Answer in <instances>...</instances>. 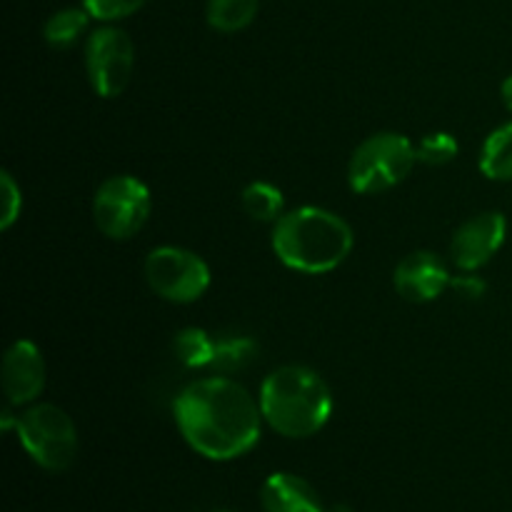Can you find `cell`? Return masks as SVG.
<instances>
[{
  "label": "cell",
  "mask_w": 512,
  "mask_h": 512,
  "mask_svg": "<svg viewBox=\"0 0 512 512\" xmlns=\"http://www.w3.org/2000/svg\"><path fill=\"white\" fill-rule=\"evenodd\" d=\"M135 68V45L125 30L103 25L85 43V70L100 98H118L128 88Z\"/></svg>",
  "instance_id": "obj_8"
},
{
  "label": "cell",
  "mask_w": 512,
  "mask_h": 512,
  "mask_svg": "<svg viewBox=\"0 0 512 512\" xmlns=\"http://www.w3.org/2000/svg\"><path fill=\"white\" fill-rule=\"evenodd\" d=\"M243 210L258 223H278L285 215V200L280 188L270 183H250L240 195Z\"/></svg>",
  "instance_id": "obj_17"
},
{
  "label": "cell",
  "mask_w": 512,
  "mask_h": 512,
  "mask_svg": "<svg viewBox=\"0 0 512 512\" xmlns=\"http://www.w3.org/2000/svg\"><path fill=\"white\" fill-rule=\"evenodd\" d=\"M450 288L458 295H463L465 300H480L485 295V290H488V285L480 278H475V275H460V278H453Z\"/></svg>",
  "instance_id": "obj_22"
},
{
  "label": "cell",
  "mask_w": 512,
  "mask_h": 512,
  "mask_svg": "<svg viewBox=\"0 0 512 512\" xmlns=\"http://www.w3.org/2000/svg\"><path fill=\"white\" fill-rule=\"evenodd\" d=\"M185 443L208 460L248 455L260 440L263 410L253 395L228 375H210L183 388L173 405Z\"/></svg>",
  "instance_id": "obj_1"
},
{
  "label": "cell",
  "mask_w": 512,
  "mask_h": 512,
  "mask_svg": "<svg viewBox=\"0 0 512 512\" xmlns=\"http://www.w3.org/2000/svg\"><path fill=\"white\" fill-rule=\"evenodd\" d=\"M20 445L38 468L63 473L78 455V430L63 408L50 403H33L15 423Z\"/></svg>",
  "instance_id": "obj_5"
},
{
  "label": "cell",
  "mask_w": 512,
  "mask_h": 512,
  "mask_svg": "<svg viewBox=\"0 0 512 512\" xmlns=\"http://www.w3.org/2000/svg\"><path fill=\"white\" fill-rule=\"evenodd\" d=\"M3 390L10 405H33L45 390V360L33 340H15L5 350Z\"/></svg>",
  "instance_id": "obj_11"
},
{
  "label": "cell",
  "mask_w": 512,
  "mask_h": 512,
  "mask_svg": "<svg viewBox=\"0 0 512 512\" xmlns=\"http://www.w3.org/2000/svg\"><path fill=\"white\" fill-rule=\"evenodd\" d=\"M90 18H93V15H90L85 8L58 10V13L50 15L48 23H45L43 28L45 43L55 50L73 48V45L83 38L85 30H88Z\"/></svg>",
  "instance_id": "obj_14"
},
{
  "label": "cell",
  "mask_w": 512,
  "mask_h": 512,
  "mask_svg": "<svg viewBox=\"0 0 512 512\" xmlns=\"http://www.w3.org/2000/svg\"><path fill=\"white\" fill-rule=\"evenodd\" d=\"M353 228L340 215L305 205L288 210L273 225V250L280 263L305 275H323L348 260Z\"/></svg>",
  "instance_id": "obj_2"
},
{
  "label": "cell",
  "mask_w": 512,
  "mask_h": 512,
  "mask_svg": "<svg viewBox=\"0 0 512 512\" xmlns=\"http://www.w3.org/2000/svg\"><path fill=\"white\" fill-rule=\"evenodd\" d=\"M215 340L200 328H185L173 338V355L188 370H208Z\"/></svg>",
  "instance_id": "obj_18"
},
{
  "label": "cell",
  "mask_w": 512,
  "mask_h": 512,
  "mask_svg": "<svg viewBox=\"0 0 512 512\" xmlns=\"http://www.w3.org/2000/svg\"><path fill=\"white\" fill-rule=\"evenodd\" d=\"M153 198L143 180L113 175L103 180L93 198V220L110 240H130L148 223Z\"/></svg>",
  "instance_id": "obj_6"
},
{
  "label": "cell",
  "mask_w": 512,
  "mask_h": 512,
  "mask_svg": "<svg viewBox=\"0 0 512 512\" xmlns=\"http://www.w3.org/2000/svg\"><path fill=\"white\" fill-rule=\"evenodd\" d=\"M500 95H503L505 108H508L512 113V75H510V78L503 80V85H500Z\"/></svg>",
  "instance_id": "obj_23"
},
{
  "label": "cell",
  "mask_w": 512,
  "mask_h": 512,
  "mask_svg": "<svg viewBox=\"0 0 512 512\" xmlns=\"http://www.w3.org/2000/svg\"><path fill=\"white\" fill-rule=\"evenodd\" d=\"M258 355V343L253 338H245V335H230V338L215 340L213 360H210V368L215 375H230L245 370Z\"/></svg>",
  "instance_id": "obj_15"
},
{
  "label": "cell",
  "mask_w": 512,
  "mask_h": 512,
  "mask_svg": "<svg viewBox=\"0 0 512 512\" xmlns=\"http://www.w3.org/2000/svg\"><path fill=\"white\" fill-rule=\"evenodd\" d=\"M505 235H508V220L503 213L490 210V213H480L465 220L450 240L453 263L465 273L480 270L498 255L505 243Z\"/></svg>",
  "instance_id": "obj_9"
},
{
  "label": "cell",
  "mask_w": 512,
  "mask_h": 512,
  "mask_svg": "<svg viewBox=\"0 0 512 512\" xmlns=\"http://www.w3.org/2000/svg\"><path fill=\"white\" fill-rule=\"evenodd\" d=\"M418 163L415 145L400 133H375L350 155L348 183L358 195H378L395 188Z\"/></svg>",
  "instance_id": "obj_4"
},
{
  "label": "cell",
  "mask_w": 512,
  "mask_h": 512,
  "mask_svg": "<svg viewBox=\"0 0 512 512\" xmlns=\"http://www.w3.org/2000/svg\"><path fill=\"white\" fill-rule=\"evenodd\" d=\"M260 503L265 512H325L318 490L295 473H273L263 483Z\"/></svg>",
  "instance_id": "obj_12"
},
{
  "label": "cell",
  "mask_w": 512,
  "mask_h": 512,
  "mask_svg": "<svg viewBox=\"0 0 512 512\" xmlns=\"http://www.w3.org/2000/svg\"><path fill=\"white\" fill-rule=\"evenodd\" d=\"M453 283L448 263L433 250H415L405 255L393 273V285L398 295L410 303H430L438 300Z\"/></svg>",
  "instance_id": "obj_10"
},
{
  "label": "cell",
  "mask_w": 512,
  "mask_h": 512,
  "mask_svg": "<svg viewBox=\"0 0 512 512\" xmlns=\"http://www.w3.org/2000/svg\"><path fill=\"white\" fill-rule=\"evenodd\" d=\"M325 512H353L348 505H333V508H325Z\"/></svg>",
  "instance_id": "obj_24"
},
{
  "label": "cell",
  "mask_w": 512,
  "mask_h": 512,
  "mask_svg": "<svg viewBox=\"0 0 512 512\" xmlns=\"http://www.w3.org/2000/svg\"><path fill=\"white\" fill-rule=\"evenodd\" d=\"M148 0H83V8L93 15L95 20L103 23H113V20H123L128 15L138 13Z\"/></svg>",
  "instance_id": "obj_20"
},
{
  "label": "cell",
  "mask_w": 512,
  "mask_h": 512,
  "mask_svg": "<svg viewBox=\"0 0 512 512\" xmlns=\"http://www.w3.org/2000/svg\"><path fill=\"white\" fill-rule=\"evenodd\" d=\"M215 512H230V510H215Z\"/></svg>",
  "instance_id": "obj_25"
},
{
  "label": "cell",
  "mask_w": 512,
  "mask_h": 512,
  "mask_svg": "<svg viewBox=\"0 0 512 512\" xmlns=\"http://www.w3.org/2000/svg\"><path fill=\"white\" fill-rule=\"evenodd\" d=\"M480 170L485 178L510 183L512 180V123L500 125L485 138L480 150Z\"/></svg>",
  "instance_id": "obj_13"
},
{
  "label": "cell",
  "mask_w": 512,
  "mask_h": 512,
  "mask_svg": "<svg viewBox=\"0 0 512 512\" xmlns=\"http://www.w3.org/2000/svg\"><path fill=\"white\" fill-rule=\"evenodd\" d=\"M458 150H460L458 140H455L450 133H430V135H425L418 145H415L418 163L433 165V168L453 163L455 155H458Z\"/></svg>",
  "instance_id": "obj_19"
},
{
  "label": "cell",
  "mask_w": 512,
  "mask_h": 512,
  "mask_svg": "<svg viewBox=\"0 0 512 512\" xmlns=\"http://www.w3.org/2000/svg\"><path fill=\"white\" fill-rule=\"evenodd\" d=\"M145 280L158 298L175 305H190L210 288V268L193 250L160 245L145 258Z\"/></svg>",
  "instance_id": "obj_7"
},
{
  "label": "cell",
  "mask_w": 512,
  "mask_h": 512,
  "mask_svg": "<svg viewBox=\"0 0 512 512\" xmlns=\"http://www.w3.org/2000/svg\"><path fill=\"white\" fill-rule=\"evenodd\" d=\"M0 190H3V210H0V228L10 230L15 220L20 218V210H23V193H20V185L15 183L13 175L8 170L0 173Z\"/></svg>",
  "instance_id": "obj_21"
},
{
  "label": "cell",
  "mask_w": 512,
  "mask_h": 512,
  "mask_svg": "<svg viewBox=\"0 0 512 512\" xmlns=\"http://www.w3.org/2000/svg\"><path fill=\"white\" fill-rule=\"evenodd\" d=\"M263 420L285 438L303 440L320 433L333 415V393L315 370L283 365L260 388Z\"/></svg>",
  "instance_id": "obj_3"
},
{
  "label": "cell",
  "mask_w": 512,
  "mask_h": 512,
  "mask_svg": "<svg viewBox=\"0 0 512 512\" xmlns=\"http://www.w3.org/2000/svg\"><path fill=\"white\" fill-rule=\"evenodd\" d=\"M260 0H208V23L218 33H238L255 20Z\"/></svg>",
  "instance_id": "obj_16"
}]
</instances>
